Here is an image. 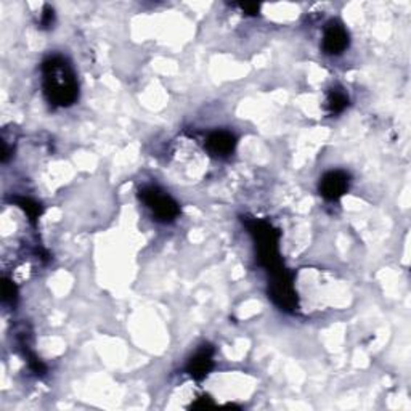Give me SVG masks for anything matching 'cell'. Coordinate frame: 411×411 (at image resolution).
<instances>
[{"label":"cell","mask_w":411,"mask_h":411,"mask_svg":"<svg viewBox=\"0 0 411 411\" xmlns=\"http://www.w3.org/2000/svg\"><path fill=\"white\" fill-rule=\"evenodd\" d=\"M212 349H210V347H204V349L199 350L198 354L190 360L187 371L193 379L201 381L203 378H206V374L212 370Z\"/></svg>","instance_id":"obj_7"},{"label":"cell","mask_w":411,"mask_h":411,"mask_svg":"<svg viewBox=\"0 0 411 411\" xmlns=\"http://www.w3.org/2000/svg\"><path fill=\"white\" fill-rule=\"evenodd\" d=\"M234 146H237V139H234L232 132L227 130L212 132V134L208 137V140H206V148L214 156L232 154Z\"/></svg>","instance_id":"obj_6"},{"label":"cell","mask_w":411,"mask_h":411,"mask_svg":"<svg viewBox=\"0 0 411 411\" xmlns=\"http://www.w3.org/2000/svg\"><path fill=\"white\" fill-rule=\"evenodd\" d=\"M140 198L161 222H172L179 217L180 208L177 201L158 187H146L140 192Z\"/></svg>","instance_id":"obj_3"},{"label":"cell","mask_w":411,"mask_h":411,"mask_svg":"<svg viewBox=\"0 0 411 411\" xmlns=\"http://www.w3.org/2000/svg\"><path fill=\"white\" fill-rule=\"evenodd\" d=\"M17 201V204L21 208L24 212L28 214V217L32 220V222H36V219H39V215H41V206H39L37 203H34L32 199L29 198H17L14 199Z\"/></svg>","instance_id":"obj_9"},{"label":"cell","mask_w":411,"mask_h":411,"mask_svg":"<svg viewBox=\"0 0 411 411\" xmlns=\"http://www.w3.org/2000/svg\"><path fill=\"white\" fill-rule=\"evenodd\" d=\"M193 408H209V407H214V403L210 402V399H206V397H201L198 400L197 403L192 405Z\"/></svg>","instance_id":"obj_12"},{"label":"cell","mask_w":411,"mask_h":411,"mask_svg":"<svg viewBox=\"0 0 411 411\" xmlns=\"http://www.w3.org/2000/svg\"><path fill=\"white\" fill-rule=\"evenodd\" d=\"M2 294H3V301L8 302V304H13L14 299H17V288H14V285L10 280H3Z\"/></svg>","instance_id":"obj_10"},{"label":"cell","mask_w":411,"mask_h":411,"mask_svg":"<svg viewBox=\"0 0 411 411\" xmlns=\"http://www.w3.org/2000/svg\"><path fill=\"white\" fill-rule=\"evenodd\" d=\"M52 21H53V10L46 7V10H43L42 13V21H41L42 26H50Z\"/></svg>","instance_id":"obj_11"},{"label":"cell","mask_w":411,"mask_h":411,"mask_svg":"<svg viewBox=\"0 0 411 411\" xmlns=\"http://www.w3.org/2000/svg\"><path fill=\"white\" fill-rule=\"evenodd\" d=\"M246 227L249 228V233L252 234L254 241H256L259 262L262 267L267 268V272L272 277L270 297L278 307L285 308V310H292V308H296L297 301L291 275L283 267L280 252H278L280 233L270 223L257 219L246 220Z\"/></svg>","instance_id":"obj_1"},{"label":"cell","mask_w":411,"mask_h":411,"mask_svg":"<svg viewBox=\"0 0 411 411\" xmlns=\"http://www.w3.org/2000/svg\"><path fill=\"white\" fill-rule=\"evenodd\" d=\"M349 47V32L341 23L331 21L323 34V50L328 55H341Z\"/></svg>","instance_id":"obj_5"},{"label":"cell","mask_w":411,"mask_h":411,"mask_svg":"<svg viewBox=\"0 0 411 411\" xmlns=\"http://www.w3.org/2000/svg\"><path fill=\"white\" fill-rule=\"evenodd\" d=\"M43 94L57 106H71L79 97V86L70 63L61 57L43 61Z\"/></svg>","instance_id":"obj_2"},{"label":"cell","mask_w":411,"mask_h":411,"mask_svg":"<svg viewBox=\"0 0 411 411\" xmlns=\"http://www.w3.org/2000/svg\"><path fill=\"white\" fill-rule=\"evenodd\" d=\"M326 105H328V110H330L331 114H337V112H342L349 105V99H347V95L344 92L341 90H332L330 97H328L326 100Z\"/></svg>","instance_id":"obj_8"},{"label":"cell","mask_w":411,"mask_h":411,"mask_svg":"<svg viewBox=\"0 0 411 411\" xmlns=\"http://www.w3.org/2000/svg\"><path fill=\"white\" fill-rule=\"evenodd\" d=\"M349 188V175L342 170H331L320 180V193L328 201H337Z\"/></svg>","instance_id":"obj_4"},{"label":"cell","mask_w":411,"mask_h":411,"mask_svg":"<svg viewBox=\"0 0 411 411\" xmlns=\"http://www.w3.org/2000/svg\"><path fill=\"white\" fill-rule=\"evenodd\" d=\"M241 8L244 12H248L249 14H257L259 13V5H241Z\"/></svg>","instance_id":"obj_13"}]
</instances>
